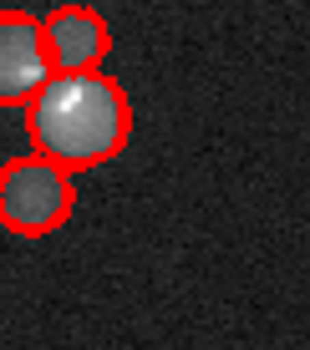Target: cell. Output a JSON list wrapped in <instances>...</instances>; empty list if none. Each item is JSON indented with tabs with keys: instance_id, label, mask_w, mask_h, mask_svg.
Returning a JSON list of instances; mask_svg holds the SVG:
<instances>
[{
	"instance_id": "6da1fadb",
	"label": "cell",
	"mask_w": 310,
	"mask_h": 350,
	"mask_svg": "<svg viewBox=\"0 0 310 350\" xmlns=\"http://www.w3.org/2000/svg\"><path fill=\"white\" fill-rule=\"evenodd\" d=\"M31 152L56 163L62 173H87V167L112 163L133 137V107L127 92L102 71L87 77H51L26 107Z\"/></svg>"
},
{
	"instance_id": "7a4b0ae2",
	"label": "cell",
	"mask_w": 310,
	"mask_h": 350,
	"mask_svg": "<svg viewBox=\"0 0 310 350\" xmlns=\"http://www.w3.org/2000/svg\"><path fill=\"white\" fill-rule=\"evenodd\" d=\"M71 208H77V178L62 173L56 163L36 158H10L0 167V228L21 239H41V234H56Z\"/></svg>"
},
{
	"instance_id": "3957f363",
	"label": "cell",
	"mask_w": 310,
	"mask_h": 350,
	"mask_svg": "<svg viewBox=\"0 0 310 350\" xmlns=\"http://www.w3.org/2000/svg\"><path fill=\"white\" fill-rule=\"evenodd\" d=\"M41 46L51 77H87V71H102L112 51V26L92 5H56L41 16Z\"/></svg>"
},
{
	"instance_id": "277c9868",
	"label": "cell",
	"mask_w": 310,
	"mask_h": 350,
	"mask_svg": "<svg viewBox=\"0 0 310 350\" xmlns=\"http://www.w3.org/2000/svg\"><path fill=\"white\" fill-rule=\"evenodd\" d=\"M51 81L41 46V16L0 10V107H31V96Z\"/></svg>"
}]
</instances>
